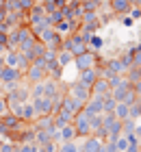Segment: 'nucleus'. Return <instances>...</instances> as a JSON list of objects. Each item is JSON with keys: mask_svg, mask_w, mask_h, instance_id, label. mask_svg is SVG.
<instances>
[{"mask_svg": "<svg viewBox=\"0 0 141 152\" xmlns=\"http://www.w3.org/2000/svg\"><path fill=\"white\" fill-rule=\"evenodd\" d=\"M33 107H35V113L46 117L52 113V98H35L33 100Z\"/></svg>", "mask_w": 141, "mask_h": 152, "instance_id": "obj_1", "label": "nucleus"}, {"mask_svg": "<svg viewBox=\"0 0 141 152\" xmlns=\"http://www.w3.org/2000/svg\"><path fill=\"white\" fill-rule=\"evenodd\" d=\"M113 117L119 120V122L128 120V117H130V104H126V102H117L115 109H113Z\"/></svg>", "mask_w": 141, "mask_h": 152, "instance_id": "obj_2", "label": "nucleus"}, {"mask_svg": "<svg viewBox=\"0 0 141 152\" xmlns=\"http://www.w3.org/2000/svg\"><path fill=\"white\" fill-rule=\"evenodd\" d=\"M15 65H18V54L9 52V54H7V67H15Z\"/></svg>", "mask_w": 141, "mask_h": 152, "instance_id": "obj_3", "label": "nucleus"}, {"mask_svg": "<svg viewBox=\"0 0 141 152\" xmlns=\"http://www.w3.org/2000/svg\"><path fill=\"white\" fill-rule=\"evenodd\" d=\"M59 63H61V65H65V63H72V52H61V57H59Z\"/></svg>", "mask_w": 141, "mask_h": 152, "instance_id": "obj_4", "label": "nucleus"}, {"mask_svg": "<svg viewBox=\"0 0 141 152\" xmlns=\"http://www.w3.org/2000/svg\"><path fill=\"white\" fill-rule=\"evenodd\" d=\"M94 57H78V65H91Z\"/></svg>", "mask_w": 141, "mask_h": 152, "instance_id": "obj_5", "label": "nucleus"}, {"mask_svg": "<svg viewBox=\"0 0 141 152\" xmlns=\"http://www.w3.org/2000/svg\"><path fill=\"white\" fill-rule=\"evenodd\" d=\"M4 113H7V102H4V98H0V117Z\"/></svg>", "mask_w": 141, "mask_h": 152, "instance_id": "obj_6", "label": "nucleus"}, {"mask_svg": "<svg viewBox=\"0 0 141 152\" xmlns=\"http://www.w3.org/2000/svg\"><path fill=\"white\" fill-rule=\"evenodd\" d=\"M115 9H126V0H115Z\"/></svg>", "mask_w": 141, "mask_h": 152, "instance_id": "obj_7", "label": "nucleus"}]
</instances>
